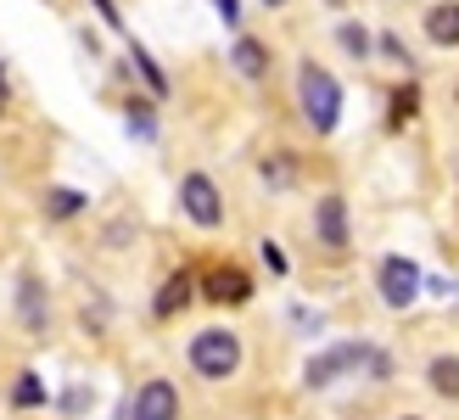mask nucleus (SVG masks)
<instances>
[{
    "instance_id": "obj_23",
    "label": "nucleus",
    "mask_w": 459,
    "mask_h": 420,
    "mask_svg": "<svg viewBox=\"0 0 459 420\" xmlns=\"http://www.w3.org/2000/svg\"><path fill=\"white\" fill-rule=\"evenodd\" d=\"M264 6H286V0H264Z\"/></svg>"
},
{
    "instance_id": "obj_3",
    "label": "nucleus",
    "mask_w": 459,
    "mask_h": 420,
    "mask_svg": "<svg viewBox=\"0 0 459 420\" xmlns=\"http://www.w3.org/2000/svg\"><path fill=\"white\" fill-rule=\"evenodd\" d=\"M179 202H186V214H191L202 230H213V224L224 219V202H219V191H213L208 174H186V185H179Z\"/></svg>"
},
{
    "instance_id": "obj_19",
    "label": "nucleus",
    "mask_w": 459,
    "mask_h": 420,
    "mask_svg": "<svg viewBox=\"0 0 459 420\" xmlns=\"http://www.w3.org/2000/svg\"><path fill=\"white\" fill-rule=\"evenodd\" d=\"M264 179H274V185H286V179H291V169H286V162H264Z\"/></svg>"
},
{
    "instance_id": "obj_7",
    "label": "nucleus",
    "mask_w": 459,
    "mask_h": 420,
    "mask_svg": "<svg viewBox=\"0 0 459 420\" xmlns=\"http://www.w3.org/2000/svg\"><path fill=\"white\" fill-rule=\"evenodd\" d=\"M319 241H325V247H348V202H342V197L319 202Z\"/></svg>"
},
{
    "instance_id": "obj_17",
    "label": "nucleus",
    "mask_w": 459,
    "mask_h": 420,
    "mask_svg": "<svg viewBox=\"0 0 459 420\" xmlns=\"http://www.w3.org/2000/svg\"><path fill=\"white\" fill-rule=\"evenodd\" d=\"M342 45H348L353 57H364V29H342Z\"/></svg>"
},
{
    "instance_id": "obj_21",
    "label": "nucleus",
    "mask_w": 459,
    "mask_h": 420,
    "mask_svg": "<svg viewBox=\"0 0 459 420\" xmlns=\"http://www.w3.org/2000/svg\"><path fill=\"white\" fill-rule=\"evenodd\" d=\"M96 6H101V17H107V22H118V12H112V0H96Z\"/></svg>"
},
{
    "instance_id": "obj_18",
    "label": "nucleus",
    "mask_w": 459,
    "mask_h": 420,
    "mask_svg": "<svg viewBox=\"0 0 459 420\" xmlns=\"http://www.w3.org/2000/svg\"><path fill=\"white\" fill-rule=\"evenodd\" d=\"M264 258H269V269H274V275H281V269H286V252H281V247H274V241H264Z\"/></svg>"
},
{
    "instance_id": "obj_14",
    "label": "nucleus",
    "mask_w": 459,
    "mask_h": 420,
    "mask_svg": "<svg viewBox=\"0 0 459 420\" xmlns=\"http://www.w3.org/2000/svg\"><path fill=\"white\" fill-rule=\"evenodd\" d=\"M12 398H17L22 409H29V404H39V398H45V387H39V376H22V381H17V392H12Z\"/></svg>"
},
{
    "instance_id": "obj_11",
    "label": "nucleus",
    "mask_w": 459,
    "mask_h": 420,
    "mask_svg": "<svg viewBox=\"0 0 459 420\" xmlns=\"http://www.w3.org/2000/svg\"><path fill=\"white\" fill-rule=\"evenodd\" d=\"M17 302H22V325L39 331V325H45V302H39V286H34L29 275H22V286H17Z\"/></svg>"
},
{
    "instance_id": "obj_22",
    "label": "nucleus",
    "mask_w": 459,
    "mask_h": 420,
    "mask_svg": "<svg viewBox=\"0 0 459 420\" xmlns=\"http://www.w3.org/2000/svg\"><path fill=\"white\" fill-rule=\"evenodd\" d=\"M0 107H6V74H0Z\"/></svg>"
},
{
    "instance_id": "obj_1",
    "label": "nucleus",
    "mask_w": 459,
    "mask_h": 420,
    "mask_svg": "<svg viewBox=\"0 0 459 420\" xmlns=\"http://www.w3.org/2000/svg\"><path fill=\"white\" fill-rule=\"evenodd\" d=\"M297 90H303V112H308V124L319 129V135H331L336 129V112H342V90H336V79L325 74V67H303V79H297Z\"/></svg>"
},
{
    "instance_id": "obj_5",
    "label": "nucleus",
    "mask_w": 459,
    "mask_h": 420,
    "mask_svg": "<svg viewBox=\"0 0 459 420\" xmlns=\"http://www.w3.org/2000/svg\"><path fill=\"white\" fill-rule=\"evenodd\" d=\"M359 359H376V354H364L359 342H348V347H331V354H319V359H308V387H325V381H336L348 364H359Z\"/></svg>"
},
{
    "instance_id": "obj_8",
    "label": "nucleus",
    "mask_w": 459,
    "mask_h": 420,
    "mask_svg": "<svg viewBox=\"0 0 459 420\" xmlns=\"http://www.w3.org/2000/svg\"><path fill=\"white\" fill-rule=\"evenodd\" d=\"M208 297H219V302H247L252 286H247V275H241V269H219V275L208 280Z\"/></svg>"
},
{
    "instance_id": "obj_10",
    "label": "nucleus",
    "mask_w": 459,
    "mask_h": 420,
    "mask_svg": "<svg viewBox=\"0 0 459 420\" xmlns=\"http://www.w3.org/2000/svg\"><path fill=\"white\" fill-rule=\"evenodd\" d=\"M186 302H191V275H174V280H169V286H163V292H157V314H163V319H169L174 309H186Z\"/></svg>"
},
{
    "instance_id": "obj_15",
    "label": "nucleus",
    "mask_w": 459,
    "mask_h": 420,
    "mask_svg": "<svg viewBox=\"0 0 459 420\" xmlns=\"http://www.w3.org/2000/svg\"><path fill=\"white\" fill-rule=\"evenodd\" d=\"M79 202H84L79 191H51V214H56V219H67V214H79Z\"/></svg>"
},
{
    "instance_id": "obj_12",
    "label": "nucleus",
    "mask_w": 459,
    "mask_h": 420,
    "mask_svg": "<svg viewBox=\"0 0 459 420\" xmlns=\"http://www.w3.org/2000/svg\"><path fill=\"white\" fill-rule=\"evenodd\" d=\"M236 67H241L247 79H264V67H269L264 45H258V39H236Z\"/></svg>"
},
{
    "instance_id": "obj_20",
    "label": "nucleus",
    "mask_w": 459,
    "mask_h": 420,
    "mask_svg": "<svg viewBox=\"0 0 459 420\" xmlns=\"http://www.w3.org/2000/svg\"><path fill=\"white\" fill-rule=\"evenodd\" d=\"M213 6H219V17H224V22H236V17H241V12H236V0H213Z\"/></svg>"
},
{
    "instance_id": "obj_13",
    "label": "nucleus",
    "mask_w": 459,
    "mask_h": 420,
    "mask_svg": "<svg viewBox=\"0 0 459 420\" xmlns=\"http://www.w3.org/2000/svg\"><path fill=\"white\" fill-rule=\"evenodd\" d=\"M431 387H437L443 398H459V359H437V364H431Z\"/></svg>"
},
{
    "instance_id": "obj_2",
    "label": "nucleus",
    "mask_w": 459,
    "mask_h": 420,
    "mask_svg": "<svg viewBox=\"0 0 459 420\" xmlns=\"http://www.w3.org/2000/svg\"><path fill=\"white\" fill-rule=\"evenodd\" d=\"M191 364L202 370V376H230V370L241 364V342L230 337V331H202L196 342H191Z\"/></svg>"
},
{
    "instance_id": "obj_16",
    "label": "nucleus",
    "mask_w": 459,
    "mask_h": 420,
    "mask_svg": "<svg viewBox=\"0 0 459 420\" xmlns=\"http://www.w3.org/2000/svg\"><path fill=\"white\" fill-rule=\"evenodd\" d=\"M393 112H398V124H403L409 112H415V90H398V101H393Z\"/></svg>"
},
{
    "instance_id": "obj_9",
    "label": "nucleus",
    "mask_w": 459,
    "mask_h": 420,
    "mask_svg": "<svg viewBox=\"0 0 459 420\" xmlns=\"http://www.w3.org/2000/svg\"><path fill=\"white\" fill-rule=\"evenodd\" d=\"M426 34L437 39V45H459V6H454V0H448V6H431Z\"/></svg>"
},
{
    "instance_id": "obj_6",
    "label": "nucleus",
    "mask_w": 459,
    "mask_h": 420,
    "mask_svg": "<svg viewBox=\"0 0 459 420\" xmlns=\"http://www.w3.org/2000/svg\"><path fill=\"white\" fill-rule=\"evenodd\" d=\"M179 415V392L169 381H146L141 398H134V420H174Z\"/></svg>"
},
{
    "instance_id": "obj_4",
    "label": "nucleus",
    "mask_w": 459,
    "mask_h": 420,
    "mask_svg": "<svg viewBox=\"0 0 459 420\" xmlns=\"http://www.w3.org/2000/svg\"><path fill=\"white\" fill-rule=\"evenodd\" d=\"M415 292H420V269L409 264V258H386L381 264V297L393 302V309H409Z\"/></svg>"
}]
</instances>
